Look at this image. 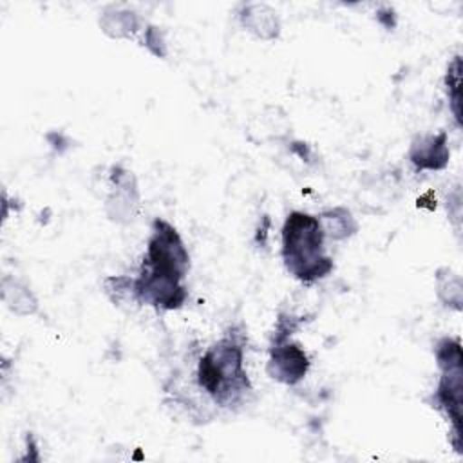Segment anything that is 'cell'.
I'll list each match as a JSON object with an SVG mask.
<instances>
[{
	"label": "cell",
	"mask_w": 463,
	"mask_h": 463,
	"mask_svg": "<svg viewBox=\"0 0 463 463\" xmlns=\"http://www.w3.org/2000/svg\"><path fill=\"white\" fill-rule=\"evenodd\" d=\"M199 385L221 405L235 403L248 389V378L242 371V353L235 342L222 340L201 358Z\"/></svg>",
	"instance_id": "1"
}]
</instances>
